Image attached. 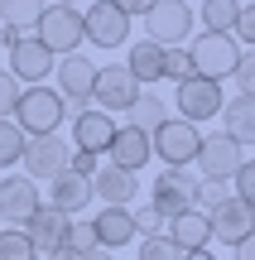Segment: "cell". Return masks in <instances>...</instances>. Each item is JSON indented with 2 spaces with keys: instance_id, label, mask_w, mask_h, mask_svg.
Wrapping results in <instances>:
<instances>
[{
  "instance_id": "1",
  "label": "cell",
  "mask_w": 255,
  "mask_h": 260,
  "mask_svg": "<svg viewBox=\"0 0 255 260\" xmlns=\"http://www.w3.org/2000/svg\"><path fill=\"white\" fill-rule=\"evenodd\" d=\"M241 53L246 48L236 44L231 34H198L188 44V63H193V73L198 77H207V82H222V77H231L236 73V63H241Z\"/></svg>"
},
{
  "instance_id": "2",
  "label": "cell",
  "mask_w": 255,
  "mask_h": 260,
  "mask_svg": "<svg viewBox=\"0 0 255 260\" xmlns=\"http://www.w3.org/2000/svg\"><path fill=\"white\" fill-rule=\"evenodd\" d=\"M34 39L48 53H77L82 48V10L77 5H44L34 19Z\"/></svg>"
},
{
  "instance_id": "3",
  "label": "cell",
  "mask_w": 255,
  "mask_h": 260,
  "mask_svg": "<svg viewBox=\"0 0 255 260\" xmlns=\"http://www.w3.org/2000/svg\"><path fill=\"white\" fill-rule=\"evenodd\" d=\"M10 121L24 130V135H53V130L67 121L63 116V96H58L53 87H29V92H19Z\"/></svg>"
},
{
  "instance_id": "4",
  "label": "cell",
  "mask_w": 255,
  "mask_h": 260,
  "mask_svg": "<svg viewBox=\"0 0 255 260\" xmlns=\"http://www.w3.org/2000/svg\"><path fill=\"white\" fill-rule=\"evenodd\" d=\"M198 145H202V130L193 121H178V116H169L164 125L150 130V149L154 159H164V169H188L198 159Z\"/></svg>"
},
{
  "instance_id": "5",
  "label": "cell",
  "mask_w": 255,
  "mask_h": 260,
  "mask_svg": "<svg viewBox=\"0 0 255 260\" xmlns=\"http://www.w3.org/2000/svg\"><path fill=\"white\" fill-rule=\"evenodd\" d=\"M198 203V174L193 169H159V178L150 183V207L169 222V217H178L183 207Z\"/></svg>"
},
{
  "instance_id": "6",
  "label": "cell",
  "mask_w": 255,
  "mask_h": 260,
  "mask_svg": "<svg viewBox=\"0 0 255 260\" xmlns=\"http://www.w3.org/2000/svg\"><path fill=\"white\" fill-rule=\"evenodd\" d=\"M144 34H150L154 44H164V48L188 44V34H193V5H188V0H154V5L144 10Z\"/></svg>"
},
{
  "instance_id": "7",
  "label": "cell",
  "mask_w": 255,
  "mask_h": 260,
  "mask_svg": "<svg viewBox=\"0 0 255 260\" xmlns=\"http://www.w3.org/2000/svg\"><path fill=\"white\" fill-rule=\"evenodd\" d=\"M82 44H96V48L130 44V15H125L121 5H111V0L87 5V15H82Z\"/></svg>"
},
{
  "instance_id": "8",
  "label": "cell",
  "mask_w": 255,
  "mask_h": 260,
  "mask_svg": "<svg viewBox=\"0 0 255 260\" xmlns=\"http://www.w3.org/2000/svg\"><path fill=\"white\" fill-rule=\"evenodd\" d=\"M222 82H207V77L188 73L183 82H173V106H178V121H212V116L222 111Z\"/></svg>"
},
{
  "instance_id": "9",
  "label": "cell",
  "mask_w": 255,
  "mask_h": 260,
  "mask_svg": "<svg viewBox=\"0 0 255 260\" xmlns=\"http://www.w3.org/2000/svg\"><path fill=\"white\" fill-rule=\"evenodd\" d=\"M241 159H246V149L236 145V140L227 135V130H217V135H202L198 145V178H217V183H231V174L241 169Z\"/></svg>"
},
{
  "instance_id": "10",
  "label": "cell",
  "mask_w": 255,
  "mask_h": 260,
  "mask_svg": "<svg viewBox=\"0 0 255 260\" xmlns=\"http://www.w3.org/2000/svg\"><path fill=\"white\" fill-rule=\"evenodd\" d=\"M67 154H72V149H67V140L58 135V130H53V135H29L24 140V154H19L24 178H48V183H53V178L67 169Z\"/></svg>"
},
{
  "instance_id": "11",
  "label": "cell",
  "mask_w": 255,
  "mask_h": 260,
  "mask_svg": "<svg viewBox=\"0 0 255 260\" xmlns=\"http://www.w3.org/2000/svg\"><path fill=\"white\" fill-rule=\"evenodd\" d=\"M140 96V82H135L130 73H125V63H106L96 68V82H92V102L96 111H130V102Z\"/></svg>"
},
{
  "instance_id": "12",
  "label": "cell",
  "mask_w": 255,
  "mask_h": 260,
  "mask_svg": "<svg viewBox=\"0 0 255 260\" xmlns=\"http://www.w3.org/2000/svg\"><path fill=\"white\" fill-rule=\"evenodd\" d=\"M92 82H96V63L77 48V53H63L53 63V92L63 102H92Z\"/></svg>"
},
{
  "instance_id": "13",
  "label": "cell",
  "mask_w": 255,
  "mask_h": 260,
  "mask_svg": "<svg viewBox=\"0 0 255 260\" xmlns=\"http://www.w3.org/2000/svg\"><path fill=\"white\" fill-rule=\"evenodd\" d=\"M207 222H212V241L236 246V241H246V236L255 232V207L241 203V198H222V203L207 212Z\"/></svg>"
},
{
  "instance_id": "14",
  "label": "cell",
  "mask_w": 255,
  "mask_h": 260,
  "mask_svg": "<svg viewBox=\"0 0 255 260\" xmlns=\"http://www.w3.org/2000/svg\"><path fill=\"white\" fill-rule=\"evenodd\" d=\"M106 159H111L116 169H125V174H140L144 164L154 159V149H150V130H140V125H116V135H111V145H106Z\"/></svg>"
},
{
  "instance_id": "15",
  "label": "cell",
  "mask_w": 255,
  "mask_h": 260,
  "mask_svg": "<svg viewBox=\"0 0 255 260\" xmlns=\"http://www.w3.org/2000/svg\"><path fill=\"white\" fill-rule=\"evenodd\" d=\"M67 226H72L67 212H58L53 203H39L34 212H29V222H24V236H29V246H34L39 255H53L58 246H63Z\"/></svg>"
},
{
  "instance_id": "16",
  "label": "cell",
  "mask_w": 255,
  "mask_h": 260,
  "mask_svg": "<svg viewBox=\"0 0 255 260\" xmlns=\"http://www.w3.org/2000/svg\"><path fill=\"white\" fill-rule=\"evenodd\" d=\"M39 203H44V198H39L34 178H24V174H0V222L24 226L29 212H34Z\"/></svg>"
},
{
  "instance_id": "17",
  "label": "cell",
  "mask_w": 255,
  "mask_h": 260,
  "mask_svg": "<svg viewBox=\"0 0 255 260\" xmlns=\"http://www.w3.org/2000/svg\"><path fill=\"white\" fill-rule=\"evenodd\" d=\"M87 183H92V198H101V207H130L140 198V174H125L116 164H101Z\"/></svg>"
},
{
  "instance_id": "18",
  "label": "cell",
  "mask_w": 255,
  "mask_h": 260,
  "mask_svg": "<svg viewBox=\"0 0 255 260\" xmlns=\"http://www.w3.org/2000/svg\"><path fill=\"white\" fill-rule=\"evenodd\" d=\"M53 63H58V58L48 53L34 34H24L15 48H10V73H15V82H34L39 87L44 77H53Z\"/></svg>"
},
{
  "instance_id": "19",
  "label": "cell",
  "mask_w": 255,
  "mask_h": 260,
  "mask_svg": "<svg viewBox=\"0 0 255 260\" xmlns=\"http://www.w3.org/2000/svg\"><path fill=\"white\" fill-rule=\"evenodd\" d=\"M164 236H173L178 251H202V246H212V222L202 207H183L178 217L164 222Z\"/></svg>"
},
{
  "instance_id": "20",
  "label": "cell",
  "mask_w": 255,
  "mask_h": 260,
  "mask_svg": "<svg viewBox=\"0 0 255 260\" xmlns=\"http://www.w3.org/2000/svg\"><path fill=\"white\" fill-rule=\"evenodd\" d=\"M111 135H116V121H111L106 111H96V106H87L82 116H72V149H87V154H106Z\"/></svg>"
},
{
  "instance_id": "21",
  "label": "cell",
  "mask_w": 255,
  "mask_h": 260,
  "mask_svg": "<svg viewBox=\"0 0 255 260\" xmlns=\"http://www.w3.org/2000/svg\"><path fill=\"white\" fill-rule=\"evenodd\" d=\"M92 232H96V246H106V251H121V246L140 241L130 207H101V212L92 217Z\"/></svg>"
},
{
  "instance_id": "22",
  "label": "cell",
  "mask_w": 255,
  "mask_h": 260,
  "mask_svg": "<svg viewBox=\"0 0 255 260\" xmlns=\"http://www.w3.org/2000/svg\"><path fill=\"white\" fill-rule=\"evenodd\" d=\"M217 116H222V130H227V135L236 140L241 149H246V145H255V96H246V92L227 96Z\"/></svg>"
},
{
  "instance_id": "23",
  "label": "cell",
  "mask_w": 255,
  "mask_h": 260,
  "mask_svg": "<svg viewBox=\"0 0 255 260\" xmlns=\"http://www.w3.org/2000/svg\"><path fill=\"white\" fill-rule=\"evenodd\" d=\"M125 73H130L140 87H144V82H164V44H154V39H140V44H130Z\"/></svg>"
},
{
  "instance_id": "24",
  "label": "cell",
  "mask_w": 255,
  "mask_h": 260,
  "mask_svg": "<svg viewBox=\"0 0 255 260\" xmlns=\"http://www.w3.org/2000/svg\"><path fill=\"white\" fill-rule=\"evenodd\" d=\"M48 203L58 207V212H67V217H77L82 212L87 203H92V183H87V178H77V174H58L53 178V193H48Z\"/></svg>"
},
{
  "instance_id": "25",
  "label": "cell",
  "mask_w": 255,
  "mask_h": 260,
  "mask_svg": "<svg viewBox=\"0 0 255 260\" xmlns=\"http://www.w3.org/2000/svg\"><path fill=\"white\" fill-rule=\"evenodd\" d=\"M169 121V102H164L159 92H140L130 102V125H140V130H154V125H164Z\"/></svg>"
},
{
  "instance_id": "26",
  "label": "cell",
  "mask_w": 255,
  "mask_h": 260,
  "mask_svg": "<svg viewBox=\"0 0 255 260\" xmlns=\"http://www.w3.org/2000/svg\"><path fill=\"white\" fill-rule=\"evenodd\" d=\"M236 15H241V0H202V24L212 34H231Z\"/></svg>"
},
{
  "instance_id": "27",
  "label": "cell",
  "mask_w": 255,
  "mask_h": 260,
  "mask_svg": "<svg viewBox=\"0 0 255 260\" xmlns=\"http://www.w3.org/2000/svg\"><path fill=\"white\" fill-rule=\"evenodd\" d=\"M39 10H44V0H0V24L34 34V19H39Z\"/></svg>"
},
{
  "instance_id": "28",
  "label": "cell",
  "mask_w": 255,
  "mask_h": 260,
  "mask_svg": "<svg viewBox=\"0 0 255 260\" xmlns=\"http://www.w3.org/2000/svg\"><path fill=\"white\" fill-rule=\"evenodd\" d=\"M0 260H39V251L24 236V226H0Z\"/></svg>"
},
{
  "instance_id": "29",
  "label": "cell",
  "mask_w": 255,
  "mask_h": 260,
  "mask_svg": "<svg viewBox=\"0 0 255 260\" xmlns=\"http://www.w3.org/2000/svg\"><path fill=\"white\" fill-rule=\"evenodd\" d=\"M24 130H19L15 121H10V116H5V121H0V169H10V164H19V154H24Z\"/></svg>"
},
{
  "instance_id": "30",
  "label": "cell",
  "mask_w": 255,
  "mask_h": 260,
  "mask_svg": "<svg viewBox=\"0 0 255 260\" xmlns=\"http://www.w3.org/2000/svg\"><path fill=\"white\" fill-rule=\"evenodd\" d=\"M140 260H183V251L173 246V236L154 232V236H140Z\"/></svg>"
},
{
  "instance_id": "31",
  "label": "cell",
  "mask_w": 255,
  "mask_h": 260,
  "mask_svg": "<svg viewBox=\"0 0 255 260\" xmlns=\"http://www.w3.org/2000/svg\"><path fill=\"white\" fill-rule=\"evenodd\" d=\"M63 246H67L72 255H92V251H96V232H92V222H82V217H72V226H67Z\"/></svg>"
},
{
  "instance_id": "32",
  "label": "cell",
  "mask_w": 255,
  "mask_h": 260,
  "mask_svg": "<svg viewBox=\"0 0 255 260\" xmlns=\"http://www.w3.org/2000/svg\"><path fill=\"white\" fill-rule=\"evenodd\" d=\"M231 198L255 207V159H241V169L231 174Z\"/></svg>"
},
{
  "instance_id": "33",
  "label": "cell",
  "mask_w": 255,
  "mask_h": 260,
  "mask_svg": "<svg viewBox=\"0 0 255 260\" xmlns=\"http://www.w3.org/2000/svg\"><path fill=\"white\" fill-rule=\"evenodd\" d=\"M188 73H193V63H188V48H183V44L164 48V77H169V82H183Z\"/></svg>"
},
{
  "instance_id": "34",
  "label": "cell",
  "mask_w": 255,
  "mask_h": 260,
  "mask_svg": "<svg viewBox=\"0 0 255 260\" xmlns=\"http://www.w3.org/2000/svg\"><path fill=\"white\" fill-rule=\"evenodd\" d=\"M19 92H24V87L15 82V73H10V68H0V121H5V116L15 111V102H19Z\"/></svg>"
},
{
  "instance_id": "35",
  "label": "cell",
  "mask_w": 255,
  "mask_h": 260,
  "mask_svg": "<svg viewBox=\"0 0 255 260\" xmlns=\"http://www.w3.org/2000/svg\"><path fill=\"white\" fill-rule=\"evenodd\" d=\"M96 169H101V159H96V154H87V149H72V154H67V174H77V178H92Z\"/></svg>"
},
{
  "instance_id": "36",
  "label": "cell",
  "mask_w": 255,
  "mask_h": 260,
  "mask_svg": "<svg viewBox=\"0 0 255 260\" xmlns=\"http://www.w3.org/2000/svg\"><path fill=\"white\" fill-rule=\"evenodd\" d=\"M231 77H236V87L246 96H255V48H250V53H241V63H236V73H231Z\"/></svg>"
},
{
  "instance_id": "37",
  "label": "cell",
  "mask_w": 255,
  "mask_h": 260,
  "mask_svg": "<svg viewBox=\"0 0 255 260\" xmlns=\"http://www.w3.org/2000/svg\"><path fill=\"white\" fill-rule=\"evenodd\" d=\"M130 217H135V232H140V236H154V232H164V217L154 212L150 203H144V207H135Z\"/></svg>"
},
{
  "instance_id": "38",
  "label": "cell",
  "mask_w": 255,
  "mask_h": 260,
  "mask_svg": "<svg viewBox=\"0 0 255 260\" xmlns=\"http://www.w3.org/2000/svg\"><path fill=\"white\" fill-rule=\"evenodd\" d=\"M231 39H236V44H255V5H241V15H236V29H231Z\"/></svg>"
},
{
  "instance_id": "39",
  "label": "cell",
  "mask_w": 255,
  "mask_h": 260,
  "mask_svg": "<svg viewBox=\"0 0 255 260\" xmlns=\"http://www.w3.org/2000/svg\"><path fill=\"white\" fill-rule=\"evenodd\" d=\"M111 5H121V10H125V15H130V19H135V15H144V10H150V5H154V0H111Z\"/></svg>"
},
{
  "instance_id": "40",
  "label": "cell",
  "mask_w": 255,
  "mask_h": 260,
  "mask_svg": "<svg viewBox=\"0 0 255 260\" xmlns=\"http://www.w3.org/2000/svg\"><path fill=\"white\" fill-rule=\"evenodd\" d=\"M231 251H236V260H255V232L246 236V241H236Z\"/></svg>"
},
{
  "instance_id": "41",
  "label": "cell",
  "mask_w": 255,
  "mask_h": 260,
  "mask_svg": "<svg viewBox=\"0 0 255 260\" xmlns=\"http://www.w3.org/2000/svg\"><path fill=\"white\" fill-rule=\"evenodd\" d=\"M183 260H217V255H212V246H202V251H183Z\"/></svg>"
},
{
  "instance_id": "42",
  "label": "cell",
  "mask_w": 255,
  "mask_h": 260,
  "mask_svg": "<svg viewBox=\"0 0 255 260\" xmlns=\"http://www.w3.org/2000/svg\"><path fill=\"white\" fill-rule=\"evenodd\" d=\"M82 260H116V255L106 251V246H96V251H92V255H82Z\"/></svg>"
},
{
  "instance_id": "43",
  "label": "cell",
  "mask_w": 255,
  "mask_h": 260,
  "mask_svg": "<svg viewBox=\"0 0 255 260\" xmlns=\"http://www.w3.org/2000/svg\"><path fill=\"white\" fill-rule=\"evenodd\" d=\"M53 5H77V0H53Z\"/></svg>"
}]
</instances>
